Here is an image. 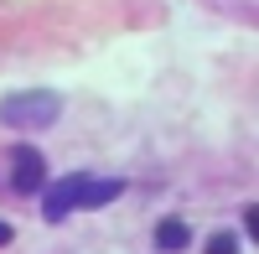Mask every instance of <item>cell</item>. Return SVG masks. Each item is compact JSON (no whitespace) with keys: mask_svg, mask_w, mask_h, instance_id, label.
I'll use <instances>...</instances> for the list:
<instances>
[{"mask_svg":"<svg viewBox=\"0 0 259 254\" xmlns=\"http://www.w3.org/2000/svg\"><path fill=\"white\" fill-rule=\"evenodd\" d=\"M62 114V99L36 89V94H11L0 104V124H11V130H47V124Z\"/></svg>","mask_w":259,"mask_h":254,"instance_id":"1","label":"cell"},{"mask_svg":"<svg viewBox=\"0 0 259 254\" xmlns=\"http://www.w3.org/2000/svg\"><path fill=\"white\" fill-rule=\"evenodd\" d=\"M11 187L16 192H41L47 187V161L36 145H16L11 151Z\"/></svg>","mask_w":259,"mask_h":254,"instance_id":"2","label":"cell"},{"mask_svg":"<svg viewBox=\"0 0 259 254\" xmlns=\"http://www.w3.org/2000/svg\"><path fill=\"white\" fill-rule=\"evenodd\" d=\"M156 244H161L166 254H182V249L192 244V228H187L182 218H161V228H156Z\"/></svg>","mask_w":259,"mask_h":254,"instance_id":"3","label":"cell"},{"mask_svg":"<svg viewBox=\"0 0 259 254\" xmlns=\"http://www.w3.org/2000/svg\"><path fill=\"white\" fill-rule=\"evenodd\" d=\"M207 254H239V239H233V234H212L207 239Z\"/></svg>","mask_w":259,"mask_h":254,"instance_id":"4","label":"cell"},{"mask_svg":"<svg viewBox=\"0 0 259 254\" xmlns=\"http://www.w3.org/2000/svg\"><path fill=\"white\" fill-rule=\"evenodd\" d=\"M244 234H259V207H254V202L244 207Z\"/></svg>","mask_w":259,"mask_h":254,"instance_id":"5","label":"cell"},{"mask_svg":"<svg viewBox=\"0 0 259 254\" xmlns=\"http://www.w3.org/2000/svg\"><path fill=\"white\" fill-rule=\"evenodd\" d=\"M0 244H11V223L6 218H0Z\"/></svg>","mask_w":259,"mask_h":254,"instance_id":"6","label":"cell"}]
</instances>
